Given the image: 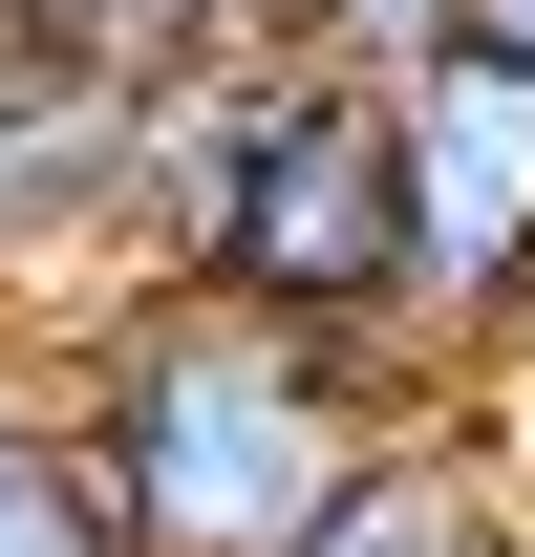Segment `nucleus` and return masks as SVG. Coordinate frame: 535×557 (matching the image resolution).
<instances>
[{
	"mask_svg": "<svg viewBox=\"0 0 535 557\" xmlns=\"http://www.w3.org/2000/svg\"><path fill=\"white\" fill-rule=\"evenodd\" d=\"M129 278H194L278 344H343L407 386V108L386 86L236 44V65L129 108Z\"/></svg>",
	"mask_w": 535,
	"mask_h": 557,
	"instance_id": "1",
	"label": "nucleus"
},
{
	"mask_svg": "<svg viewBox=\"0 0 535 557\" xmlns=\"http://www.w3.org/2000/svg\"><path fill=\"white\" fill-rule=\"evenodd\" d=\"M22 344L65 364V408H86V450H108L150 557H300L343 515V472L386 450V408H407L343 344H278V322L194 300V278H108V300L22 322Z\"/></svg>",
	"mask_w": 535,
	"mask_h": 557,
	"instance_id": "2",
	"label": "nucleus"
},
{
	"mask_svg": "<svg viewBox=\"0 0 535 557\" xmlns=\"http://www.w3.org/2000/svg\"><path fill=\"white\" fill-rule=\"evenodd\" d=\"M386 108H407V408H493V364H535V65L450 44Z\"/></svg>",
	"mask_w": 535,
	"mask_h": 557,
	"instance_id": "3",
	"label": "nucleus"
},
{
	"mask_svg": "<svg viewBox=\"0 0 535 557\" xmlns=\"http://www.w3.org/2000/svg\"><path fill=\"white\" fill-rule=\"evenodd\" d=\"M22 86H43V22H22V0H0V108H22Z\"/></svg>",
	"mask_w": 535,
	"mask_h": 557,
	"instance_id": "8",
	"label": "nucleus"
},
{
	"mask_svg": "<svg viewBox=\"0 0 535 557\" xmlns=\"http://www.w3.org/2000/svg\"><path fill=\"white\" fill-rule=\"evenodd\" d=\"M0 557H150L129 493H108V450H86V408H65V364L22 322H0Z\"/></svg>",
	"mask_w": 535,
	"mask_h": 557,
	"instance_id": "5",
	"label": "nucleus"
},
{
	"mask_svg": "<svg viewBox=\"0 0 535 557\" xmlns=\"http://www.w3.org/2000/svg\"><path fill=\"white\" fill-rule=\"evenodd\" d=\"M471 44H514V65H535V0H471Z\"/></svg>",
	"mask_w": 535,
	"mask_h": 557,
	"instance_id": "9",
	"label": "nucleus"
},
{
	"mask_svg": "<svg viewBox=\"0 0 535 557\" xmlns=\"http://www.w3.org/2000/svg\"><path fill=\"white\" fill-rule=\"evenodd\" d=\"M258 44H300V65H343V86H407V65H450L471 44V0H236Z\"/></svg>",
	"mask_w": 535,
	"mask_h": 557,
	"instance_id": "7",
	"label": "nucleus"
},
{
	"mask_svg": "<svg viewBox=\"0 0 535 557\" xmlns=\"http://www.w3.org/2000/svg\"><path fill=\"white\" fill-rule=\"evenodd\" d=\"M22 22H43V65H86V86H194V65H236V44H258V22H236V0H22Z\"/></svg>",
	"mask_w": 535,
	"mask_h": 557,
	"instance_id": "6",
	"label": "nucleus"
},
{
	"mask_svg": "<svg viewBox=\"0 0 535 557\" xmlns=\"http://www.w3.org/2000/svg\"><path fill=\"white\" fill-rule=\"evenodd\" d=\"M300 557H535V450L493 408H386V450L343 472Z\"/></svg>",
	"mask_w": 535,
	"mask_h": 557,
	"instance_id": "4",
	"label": "nucleus"
}]
</instances>
